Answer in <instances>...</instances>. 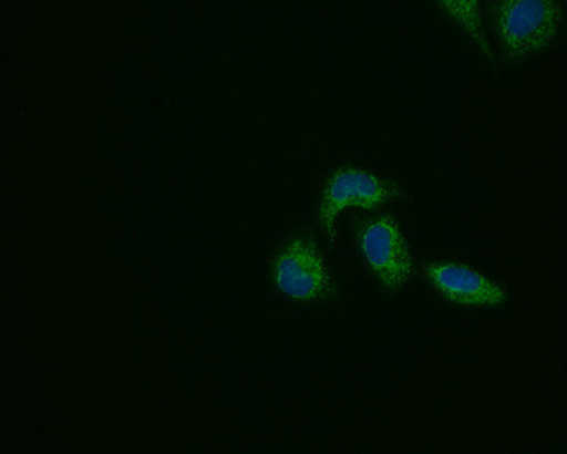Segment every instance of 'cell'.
<instances>
[{
  "mask_svg": "<svg viewBox=\"0 0 567 454\" xmlns=\"http://www.w3.org/2000/svg\"><path fill=\"white\" fill-rule=\"evenodd\" d=\"M492 16L503 51L512 60L523 61L553 43L563 10L554 0H503L492 3Z\"/></svg>",
  "mask_w": 567,
  "mask_h": 454,
  "instance_id": "obj_1",
  "label": "cell"
},
{
  "mask_svg": "<svg viewBox=\"0 0 567 454\" xmlns=\"http://www.w3.org/2000/svg\"><path fill=\"white\" fill-rule=\"evenodd\" d=\"M399 194V188L392 182L383 179L365 168H339L327 179L318 202V223L327 238L334 243L338 239V218L343 209L350 206L372 209L382 206Z\"/></svg>",
  "mask_w": 567,
  "mask_h": 454,
  "instance_id": "obj_3",
  "label": "cell"
},
{
  "mask_svg": "<svg viewBox=\"0 0 567 454\" xmlns=\"http://www.w3.org/2000/svg\"><path fill=\"white\" fill-rule=\"evenodd\" d=\"M424 275L434 290L451 303L494 308L506 305L508 300L507 292L501 285L461 264H430L425 267Z\"/></svg>",
  "mask_w": 567,
  "mask_h": 454,
  "instance_id": "obj_5",
  "label": "cell"
},
{
  "mask_svg": "<svg viewBox=\"0 0 567 454\" xmlns=\"http://www.w3.org/2000/svg\"><path fill=\"white\" fill-rule=\"evenodd\" d=\"M271 280L297 301H327L337 296V280L312 235L297 234L276 255Z\"/></svg>",
  "mask_w": 567,
  "mask_h": 454,
  "instance_id": "obj_2",
  "label": "cell"
},
{
  "mask_svg": "<svg viewBox=\"0 0 567 454\" xmlns=\"http://www.w3.org/2000/svg\"><path fill=\"white\" fill-rule=\"evenodd\" d=\"M359 245L372 276L389 292L408 287L413 276L412 255L395 218L382 216L367 221L360 227Z\"/></svg>",
  "mask_w": 567,
  "mask_h": 454,
  "instance_id": "obj_4",
  "label": "cell"
},
{
  "mask_svg": "<svg viewBox=\"0 0 567 454\" xmlns=\"http://www.w3.org/2000/svg\"><path fill=\"white\" fill-rule=\"evenodd\" d=\"M442 7L446 8V12L457 20L458 24L465 28V31L471 37H474L480 48L487 52L486 39H484L482 20H480V3L478 2H444Z\"/></svg>",
  "mask_w": 567,
  "mask_h": 454,
  "instance_id": "obj_6",
  "label": "cell"
}]
</instances>
